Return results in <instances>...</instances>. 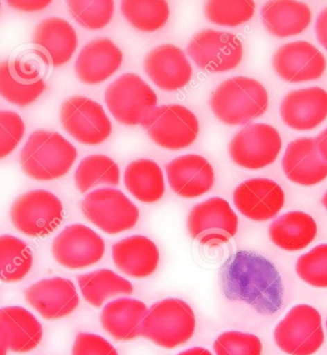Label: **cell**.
I'll return each instance as SVG.
<instances>
[{"mask_svg":"<svg viewBox=\"0 0 327 355\" xmlns=\"http://www.w3.org/2000/svg\"><path fill=\"white\" fill-rule=\"evenodd\" d=\"M222 290L227 299L245 302L263 315L278 313L284 301L281 274L273 262L253 251L231 254L221 269Z\"/></svg>","mask_w":327,"mask_h":355,"instance_id":"cell-1","label":"cell"},{"mask_svg":"<svg viewBox=\"0 0 327 355\" xmlns=\"http://www.w3.org/2000/svg\"><path fill=\"white\" fill-rule=\"evenodd\" d=\"M78 152L57 132L39 130L30 135L21 153L24 173L35 181H52L69 173Z\"/></svg>","mask_w":327,"mask_h":355,"instance_id":"cell-2","label":"cell"},{"mask_svg":"<svg viewBox=\"0 0 327 355\" xmlns=\"http://www.w3.org/2000/svg\"><path fill=\"white\" fill-rule=\"evenodd\" d=\"M209 105L220 121L239 126L263 116L268 110L269 96L256 80L237 76L226 80L212 92Z\"/></svg>","mask_w":327,"mask_h":355,"instance_id":"cell-3","label":"cell"},{"mask_svg":"<svg viewBox=\"0 0 327 355\" xmlns=\"http://www.w3.org/2000/svg\"><path fill=\"white\" fill-rule=\"evenodd\" d=\"M196 329V317L186 302L176 297L154 302L142 324L141 337L166 349L187 343Z\"/></svg>","mask_w":327,"mask_h":355,"instance_id":"cell-4","label":"cell"},{"mask_svg":"<svg viewBox=\"0 0 327 355\" xmlns=\"http://www.w3.org/2000/svg\"><path fill=\"white\" fill-rule=\"evenodd\" d=\"M10 217L17 231L26 236L42 239L58 229L64 219V207L52 192L35 189L15 200Z\"/></svg>","mask_w":327,"mask_h":355,"instance_id":"cell-5","label":"cell"},{"mask_svg":"<svg viewBox=\"0 0 327 355\" xmlns=\"http://www.w3.org/2000/svg\"><path fill=\"white\" fill-rule=\"evenodd\" d=\"M109 112L126 126L142 125L157 109L156 92L139 75L126 73L112 82L105 92Z\"/></svg>","mask_w":327,"mask_h":355,"instance_id":"cell-6","label":"cell"},{"mask_svg":"<svg viewBox=\"0 0 327 355\" xmlns=\"http://www.w3.org/2000/svg\"><path fill=\"white\" fill-rule=\"evenodd\" d=\"M81 211L87 221L109 236L133 229L141 215L123 192L111 187L89 192L81 202Z\"/></svg>","mask_w":327,"mask_h":355,"instance_id":"cell-7","label":"cell"},{"mask_svg":"<svg viewBox=\"0 0 327 355\" xmlns=\"http://www.w3.org/2000/svg\"><path fill=\"white\" fill-rule=\"evenodd\" d=\"M274 341L289 355H313L324 342L321 314L308 304L292 307L274 329Z\"/></svg>","mask_w":327,"mask_h":355,"instance_id":"cell-8","label":"cell"},{"mask_svg":"<svg viewBox=\"0 0 327 355\" xmlns=\"http://www.w3.org/2000/svg\"><path fill=\"white\" fill-rule=\"evenodd\" d=\"M238 225V217L229 202L212 197L192 207L186 226L191 239L204 246L215 247L236 236Z\"/></svg>","mask_w":327,"mask_h":355,"instance_id":"cell-9","label":"cell"},{"mask_svg":"<svg viewBox=\"0 0 327 355\" xmlns=\"http://www.w3.org/2000/svg\"><path fill=\"white\" fill-rule=\"evenodd\" d=\"M141 126L154 144L172 151L191 146L200 132L197 116L186 107L177 104L157 107Z\"/></svg>","mask_w":327,"mask_h":355,"instance_id":"cell-10","label":"cell"},{"mask_svg":"<svg viewBox=\"0 0 327 355\" xmlns=\"http://www.w3.org/2000/svg\"><path fill=\"white\" fill-rule=\"evenodd\" d=\"M243 53V44L238 37L213 29L199 32L187 46V54L196 66L212 73L236 69Z\"/></svg>","mask_w":327,"mask_h":355,"instance_id":"cell-11","label":"cell"},{"mask_svg":"<svg viewBox=\"0 0 327 355\" xmlns=\"http://www.w3.org/2000/svg\"><path fill=\"white\" fill-rule=\"evenodd\" d=\"M281 135L269 124L247 125L229 144V155L237 166L258 170L274 164L281 153Z\"/></svg>","mask_w":327,"mask_h":355,"instance_id":"cell-12","label":"cell"},{"mask_svg":"<svg viewBox=\"0 0 327 355\" xmlns=\"http://www.w3.org/2000/svg\"><path fill=\"white\" fill-rule=\"evenodd\" d=\"M106 245L100 234L83 224L67 226L55 237L51 251L57 263L69 270H82L101 261Z\"/></svg>","mask_w":327,"mask_h":355,"instance_id":"cell-13","label":"cell"},{"mask_svg":"<svg viewBox=\"0 0 327 355\" xmlns=\"http://www.w3.org/2000/svg\"><path fill=\"white\" fill-rule=\"evenodd\" d=\"M61 122L67 134L82 144L98 145L112 134V122L103 107L80 95L62 105Z\"/></svg>","mask_w":327,"mask_h":355,"instance_id":"cell-14","label":"cell"},{"mask_svg":"<svg viewBox=\"0 0 327 355\" xmlns=\"http://www.w3.org/2000/svg\"><path fill=\"white\" fill-rule=\"evenodd\" d=\"M41 64L31 57H21L0 64V94L10 103L28 106L46 89Z\"/></svg>","mask_w":327,"mask_h":355,"instance_id":"cell-15","label":"cell"},{"mask_svg":"<svg viewBox=\"0 0 327 355\" xmlns=\"http://www.w3.org/2000/svg\"><path fill=\"white\" fill-rule=\"evenodd\" d=\"M30 306L47 321L66 318L79 306V295L71 279L54 277L30 285L24 292Z\"/></svg>","mask_w":327,"mask_h":355,"instance_id":"cell-16","label":"cell"},{"mask_svg":"<svg viewBox=\"0 0 327 355\" xmlns=\"http://www.w3.org/2000/svg\"><path fill=\"white\" fill-rule=\"evenodd\" d=\"M273 67L284 81L301 83L321 78L326 69V60L310 42L298 41L283 44L274 52Z\"/></svg>","mask_w":327,"mask_h":355,"instance_id":"cell-17","label":"cell"},{"mask_svg":"<svg viewBox=\"0 0 327 355\" xmlns=\"http://www.w3.org/2000/svg\"><path fill=\"white\" fill-rule=\"evenodd\" d=\"M233 202L247 218L257 222L268 221L281 211L285 202V194L273 180L254 178L236 187Z\"/></svg>","mask_w":327,"mask_h":355,"instance_id":"cell-18","label":"cell"},{"mask_svg":"<svg viewBox=\"0 0 327 355\" xmlns=\"http://www.w3.org/2000/svg\"><path fill=\"white\" fill-rule=\"evenodd\" d=\"M44 329L33 313L21 306L0 309V355L27 354L41 344Z\"/></svg>","mask_w":327,"mask_h":355,"instance_id":"cell-19","label":"cell"},{"mask_svg":"<svg viewBox=\"0 0 327 355\" xmlns=\"http://www.w3.org/2000/svg\"><path fill=\"white\" fill-rule=\"evenodd\" d=\"M144 71L157 87L166 92L184 89L192 78V67L179 47L162 44L144 59Z\"/></svg>","mask_w":327,"mask_h":355,"instance_id":"cell-20","label":"cell"},{"mask_svg":"<svg viewBox=\"0 0 327 355\" xmlns=\"http://www.w3.org/2000/svg\"><path fill=\"white\" fill-rule=\"evenodd\" d=\"M169 186L182 198L193 199L207 193L215 181L211 162L200 155H184L166 164Z\"/></svg>","mask_w":327,"mask_h":355,"instance_id":"cell-21","label":"cell"},{"mask_svg":"<svg viewBox=\"0 0 327 355\" xmlns=\"http://www.w3.org/2000/svg\"><path fill=\"white\" fill-rule=\"evenodd\" d=\"M282 169L291 182L299 186H316L327 178V161L312 137H301L288 144Z\"/></svg>","mask_w":327,"mask_h":355,"instance_id":"cell-22","label":"cell"},{"mask_svg":"<svg viewBox=\"0 0 327 355\" xmlns=\"http://www.w3.org/2000/svg\"><path fill=\"white\" fill-rule=\"evenodd\" d=\"M281 116L296 131H310L327 117V92L319 87L297 89L282 100Z\"/></svg>","mask_w":327,"mask_h":355,"instance_id":"cell-23","label":"cell"},{"mask_svg":"<svg viewBox=\"0 0 327 355\" xmlns=\"http://www.w3.org/2000/svg\"><path fill=\"white\" fill-rule=\"evenodd\" d=\"M122 62L123 53L118 46L107 37H99L81 49L75 62V72L82 83L100 84L116 73Z\"/></svg>","mask_w":327,"mask_h":355,"instance_id":"cell-24","label":"cell"},{"mask_svg":"<svg viewBox=\"0 0 327 355\" xmlns=\"http://www.w3.org/2000/svg\"><path fill=\"white\" fill-rule=\"evenodd\" d=\"M32 42L46 62L61 67L71 61L78 46V37L66 19L50 17L37 25Z\"/></svg>","mask_w":327,"mask_h":355,"instance_id":"cell-25","label":"cell"},{"mask_svg":"<svg viewBox=\"0 0 327 355\" xmlns=\"http://www.w3.org/2000/svg\"><path fill=\"white\" fill-rule=\"evenodd\" d=\"M116 268L133 279H146L158 269L161 254L147 236L134 234L119 240L112 249Z\"/></svg>","mask_w":327,"mask_h":355,"instance_id":"cell-26","label":"cell"},{"mask_svg":"<svg viewBox=\"0 0 327 355\" xmlns=\"http://www.w3.org/2000/svg\"><path fill=\"white\" fill-rule=\"evenodd\" d=\"M145 302L132 297H119L108 302L100 321L107 334L117 341H131L141 336L142 324L148 312Z\"/></svg>","mask_w":327,"mask_h":355,"instance_id":"cell-27","label":"cell"},{"mask_svg":"<svg viewBox=\"0 0 327 355\" xmlns=\"http://www.w3.org/2000/svg\"><path fill=\"white\" fill-rule=\"evenodd\" d=\"M261 17L269 33L279 37L303 33L312 21L308 5L291 0L267 2L262 7Z\"/></svg>","mask_w":327,"mask_h":355,"instance_id":"cell-28","label":"cell"},{"mask_svg":"<svg viewBox=\"0 0 327 355\" xmlns=\"http://www.w3.org/2000/svg\"><path fill=\"white\" fill-rule=\"evenodd\" d=\"M318 226L311 215L290 211L269 225V236L279 248L288 252L301 251L316 239Z\"/></svg>","mask_w":327,"mask_h":355,"instance_id":"cell-29","label":"cell"},{"mask_svg":"<svg viewBox=\"0 0 327 355\" xmlns=\"http://www.w3.org/2000/svg\"><path fill=\"white\" fill-rule=\"evenodd\" d=\"M124 184L130 193L143 204L159 202L166 193L164 172L152 159L132 162L125 170Z\"/></svg>","mask_w":327,"mask_h":355,"instance_id":"cell-30","label":"cell"},{"mask_svg":"<svg viewBox=\"0 0 327 355\" xmlns=\"http://www.w3.org/2000/svg\"><path fill=\"white\" fill-rule=\"evenodd\" d=\"M80 291L85 301L99 309L107 300L116 296H129L134 293L131 282L109 269L79 275L77 277Z\"/></svg>","mask_w":327,"mask_h":355,"instance_id":"cell-31","label":"cell"},{"mask_svg":"<svg viewBox=\"0 0 327 355\" xmlns=\"http://www.w3.org/2000/svg\"><path fill=\"white\" fill-rule=\"evenodd\" d=\"M31 248L24 240L3 234L0 236V279L5 284L24 281L33 267Z\"/></svg>","mask_w":327,"mask_h":355,"instance_id":"cell-32","label":"cell"},{"mask_svg":"<svg viewBox=\"0 0 327 355\" xmlns=\"http://www.w3.org/2000/svg\"><path fill=\"white\" fill-rule=\"evenodd\" d=\"M75 184L82 194L94 187H116L121 182V170L114 159L105 155H91L80 162L74 174Z\"/></svg>","mask_w":327,"mask_h":355,"instance_id":"cell-33","label":"cell"},{"mask_svg":"<svg viewBox=\"0 0 327 355\" xmlns=\"http://www.w3.org/2000/svg\"><path fill=\"white\" fill-rule=\"evenodd\" d=\"M121 12L132 26L146 33L162 28L170 17V7L166 0H124Z\"/></svg>","mask_w":327,"mask_h":355,"instance_id":"cell-34","label":"cell"},{"mask_svg":"<svg viewBox=\"0 0 327 355\" xmlns=\"http://www.w3.org/2000/svg\"><path fill=\"white\" fill-rule=\"evenodd\" d=\"M256 12L251 0H211L204 5V15L219 26L236 27L251 21Z\"/></svg>","mask_w":327,"mask_h":355,"instance_id":"cell-35","label":"cell"},{"mask_svg":"<svg viewBox=\"0 0 327 355\" xmlns=\"http://www.w3.org/2000/svg\"><path fill=\"white\" fill-rule=\"evenodd\" d=\"M67 5L74 21L89 30L104 28L109 24L114 16V2L112 0H69L67 1Z\"/></svg>","mask_w":327,"mask_h":355,"instance_id":"cell-36","label":"cell"},{"mask_svg":"<svg viewBox=\"0 0 327 355\" xmlns=\"http://www.w3.org/2000/svg\"><path fill=\"white\" fill-rule=\"evenodd\" d=\"M296 272L307 284L327 288V244L318 245L299 257Z\"/></svg>","mask_w":327,"mask_h":355,"instance_id":"cell-37","label":"cell"},{"mask_svg":"<svg viewBox=\"0 0 327 355\" xmlns=\"http://www.w3.org/2000/svg\"><path fill=\"white\" fill-rule=\"evenodd\" d=\"M213 349L216 355H262L263 346L256 335L227 331L219 335Z\"/></svg>","mask_w":327,"mask_h":355,"instance_id":"cell-38","label":"cell"},{"mask_svg":"<svg viewBox=\"0 0 327 355\" xmlns=\"http://www.w3.org/2000/svg\"><path fill=\"white\" fill-rule=\"evenodd\" d=\"M25 125L21 117L12 111L0 112V157L4 159L17 148L24 136Z\"/></svg>","mask_w":327,"mask_h":355,"instance_id":"cell-39","label":"cell"},{"mask_svg":"<svg viewBox=\"0 0 327 355\" xmlns=\"http://www.w3.org/2000/svg\"><path fill=\"white\" fill-rule=\"evenodd\" d=\"M71 355H118V352L104 337L80 332L75 338Z\"/></svg>","mask_w":327,"mask_h":355,"instance_id":"cell-40","label":"cell"},{"mask_svg":"<svg viewBox=\"0 0 327 355\" xmlns=\"http://www.w3.org/2000/svg\"><path fill=\"white\" fill-rule=\"evenodd\" d=\"M50 0H8L7 4L12 9L21 12H37L51 4Z\"/></svg>","mask_w":327,"mask_h":355,"instance_id":"cell-41","label":"cell"},{"mask_svg":"<svg viewBox=\"0 0 327 355\" xmlns=\"http://www.w3.org/2000/svg\"><path fill=\"white\" fill-rule=\"evenodd\" d=\"M315 29L319 44L327 50V8L319 15Z\"/></svg>","mask_w":327,"mask_h":355,"instance_id":"cell-42","label":"cell"},{"mask_svg":"<svg viewBox=\"0 0 327 355\" xmlns=\"http://www.w3.org/2000/svg\"><path fill=\"white\" fill-rule=\"evenodd\" d=\"M317 144H318L319 152L321 156L327 161V128L324 130L316 139Z\"/></svg>","mask_w":327,"mask_h":355,"instance_id":"cell-43","label":"cell"},{"mask_svg":"<svg viewBox=\"0 0 327 355\" xmlns=\"http://www.w3.org/2000/svg\"><path fill=\"white\" fill-rule=\"evenodd\" d=\"M177 355H213L209 349L204 347H195L191 349H186V351L179 352Z\"/></svg>","mask_w":327,"mask_h":355,"instance_id":"cell-44","label":"cell"},{"mask_svg":"<svg viewBox=\"0 0 327 355\" xmlns=\"http://www.w3.org/2000/svg\"><path fill=\"white\" fill-rule=\"evenodd\" d=\"M321 202H323L324 207L327 209V191L326 192V194L324 195L323 199H321Z\"/></svg>","mask_w":327,"mask_h":355,"instance_id":"cell-45","label":"cell"},{"mask_svg":"<svg viewBox=\"0 0 327 355\" xmlns=\"http://www.w3.org/2000/svg\"><path fill=\"white\" fill-rule=\"evenodd\" d=\"M326 327H327V321H326Z\"/></svg>","mask_w":327,"mask_h":355,"instance_id":"cell-46","label":"cell"}]
</instances>
